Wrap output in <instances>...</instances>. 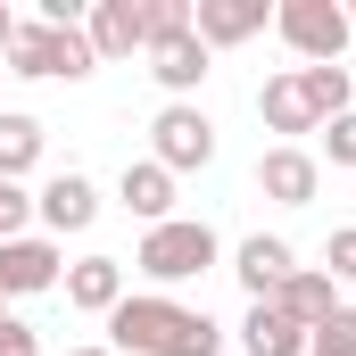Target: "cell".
I'll use <instances>...</instances> for the list:
<instances>
[{"label":"cell","instance_id":"5bb4252c","mask_svg":"<svg viewBox=\"0 0 356 356\" xmlns=\"http://www.w3.org/2000/svg\"><path fill=\"white\" fill-rule=\"evenodd\" d=\"M191 33L207 50H241L249 33H266V0H199L191 8Z\"/></svg>","mask_w":356,"mask_h":356},{"label":"cell","instance_id":"484cf974","mask_svg":"<svg viewBox=\"0 0 356 356\" xmlns=\"http://www.w3.org/2000/svg\"><path fill=\"white\" fill-rule=\"evenodd\" d=\"M8 42H17V17H8V0H0V58H8Z\"/></svg>","mask_w":356,"mask_h":356},{"label":"cell","instance_id":"4316f807","mask_svg":"<svg viewBox=\"0 0 356 356\" xmlns=\"http://www.w3.org/2000/svg\"><path fill=\"white\" fill-rule=\"evenodd\" d=\"M67 356H116V348H67Z\"/></svg>","mask_w":356,"mask_h":356},{"label":"cell","instance_id":"ffe728a7","mask_svg":"<svg viewBox=\"0 0 356 356\" xmlns=\"http://www.w3.org/2000/svg\"><path fill=\"white\" fill-rule=\"evenodd\" d=\"M307 356H356V307H340L323 332H307Z\"/></svg>","mask_w":356,"mask_h":356},{"label":"cell","instance_id":"f1b7e54d","mask_svg":"<svg viewBox=\"0 0 356 356\" xmlns=\"http://www.w3.org/2000/svg\"><path fill=\"white\" fill-rule=\"evenodd\" d=\"M348 25H356V8H348Z\"/></svg>","mask_w":356,"mask_h":356},{"label":"cell","instance_id":"4fadbf2b","mask_svg":"<svg viewBox=\"0 0 356 356\" xmlns=\"http://www.w3.org/2000/svg\"><path fill=\"white\" fill-rule=\"evenodd\" d=\"M141 58H149V75L175 91V99H191V91L207 83V58H216V50H207L199 33H166V42H149Z\"/></svg>","mask_w":356,"mask_h":356},{"label":"cell","instance_id":"e0dca14e","mask_svg":"<svg viewBox=\"0 0 356 356\" xmlns=\"http://www.w3.org/2000/svg\"><path fill=\"white\" fill-rule=\"evenodd\" d=\"M241 356H307V332H298L273 298H257V307L241 315Z\"/></svg>","mask_w":356,"mask_h":356},{"label":"cell","instance_id":"7a4b0ae2","mask_svg":"<svg viewBox=\"0 0 356 356\" xmlns=\"http://www.w3.org/2000/svg\"><path fill=\"white\" fill-rule=\"evenodd\" d=\"M91 67V42L83 25H42V17H25L17 25V42H8V75H25V83H83Z\"/></svg>","mask_w":356,"mask_h":356},{"label":"cell","instance_id":"ac0fdd59","mask_svg":"<svg viewBox=\"0 0 356 356\" xmlns=\"http://www.w3.org/2000/svg\"><path fill=\"white\" fill-rule=\"evenodd\" d=\"M298 91H307V108H315V133H323L332 116L356 108V67H298Z\"/></svg>","mask_w":356,"mask_h":356},{"label":"cell","instance_id":"3957f363","mask_svg":"<svg viewBox=\"0 0 356 356\" xmlns=\"http://www.w3.org/2000/svg\"><path fill=\"white\" fill-rule=\"evenodd\" d=\"M224 257V241L199 224V216H175V224H149L141 232V249H133V266L149 273L158 290H175V282H199V273Z\"/></svg>","mask_w":356,"mask_h":356},{"label":"cell","instance_id":"2e32d148","mask_svg":"<svg viewBox=\"0 0 356 356\" xmlns=\"http://www.w3.org/2000/svg\"><path fill=\"white\" fill-rule=\"evenodd\" d=\"M257 116H266V133H282V149H298V133H315V108H307V91H298V67H290V75H266Z\"/></svg>","mask_w":356,"mask_h":356},{"label":"cell","instance_id":"ba28073f","mask_svg":"<svg viewBox=\"0 0 356 356\" xmlns=\"http://www.w3.org/2000/svg\"><path fill=\"white\" fill-rule=\"evenodd\" d=\"M232 273H241V290H249V307H257V298H273V290L298 273V249H290L282 232H249V241L232 249Z\"/></svg>","mask_w":356,"mask_h":356},{"label":"cell","instance_id":"7c38bea8","mask_svg":"<svg viewBox=\"0 0 356 356\" xmlns=\"http://www.w3.org/2000/svg\"><path fill=\"white\" fill-rule=\"evenodd\" d=\"M273 307H282L298 332H323V323L340 315V282H332L323 266H298L290 282H282V290H273Z\"/></svg>","mask_w":356,"mask_h":356},{"label":"cell","instance_id":"44dd1931","mask_svg":"<svg viewBox=\"0 0 356 356\" xmlns=\"http://www.w3.org/2000/svg\"><path fill=\"white\" fill-rule=\"evenodd\" d=\"M141 33H149V42L191 33V0H141Z\"/></svg>","mask_w":356,"mask_h":356},{"label":"cell","instance_id":"d6986e66","mask_svg":"<svg viewBox=\"0 0 356 356\" xmlns=\"http://www.w3.org/2000/svg\"><path fill=\"white\" fill-rule=\"evenodd\" d=\"M33 166H42V124L17 116V108H0V182L33 175Z\"/></svg>","mask_w":356,"mask_h":356},{"label":"cell","instance_id":"6da1fadb","mask_svg":"<svg viewBox=\"0 0 356 356\" xmlns=\"http://www.w3.org/2000/svg\"><path fill=\"white\" fill-rule=\"evenodd\" d=\"M108 348L116 356H216L224 332L207 307H182L166 290H141V298L124 290V307L108 315Z\"/></svg>","mask_w":356,"mask_h":356},{"label":"cell","instance_id":"83f0119b","mask_svg":"<svg viewBox=\"0 0 356 356\" xmlns=\"http://www.w3.org/2000/svg\"><path fill=\"white\" fill-rule=\"evenodd\" d=\"M0 323H8V298H0Z\"/></svg>","mask_w":356,"mask_h":356},{"label":"cell","instance_id":"9c48e42d","mask_svg":"<svg viewBox=\"0 0 356 356\" xmlns=\"http://www.w3.org/2000/svg\"><path fill=\"white\" fill-rule=\"evenodd\" d=\"M83 42H91V58H99V67H108V58H133V50H149V33H141V0H91Z\"/></svg>","mask_w":356,"mask_h":356},{"label":"cell","instance_id":"9a60e30c","mask_svg":"<svg viewBox=\"0 0 356 356\" xmlns=\"http://www.w3.org/2000/svg\"><path fill=\"white\" fill-rule=\"evenodd\" d=\"M116 199H124V216H141V224H175V175H166L158 158H133V166L116 175Z\"/></svg>","mask_w":356,"mask_h":356},{"label":"cell","instance_id":"8992f818","mask_svg":"<svg viewBox=\"0 0 356 356\" xmlns=\"http://www.w3.org/2000/svg\"><path fill=\"white\" fill-rule=\"evenodd\" d=\"M58 282H67V257H58L50 232L0 241V298H42V290H58Z\"/></svg>","mask_w":356,"mask_h":356},{"label":"cell","instance_id":"52a82bcc","mask_svg":"<svg viewBox=\"0 0 356 356\" xmlns=\"http://www.w3.org/2000/svg\"><path fill=\"white\" fill-rule=\"evenodd\" d=\"M257 191H266L273 207H315V191H323V158H315V149H282V141H273L266 158H257Z\"/></svg>","mask_w":356,"mask_h":356},{"label":"cell","instance_id":"603a6c76","mask_svg":"<svg viewBox=\"0 0 356 356\" xmlns=\"http://www.w3.org/2000/svg\"><path fill=\"white\" fill-rule=\"evenodd\" d=\"M323 273H332V282H356V224H340V232L323 241Z\"/></svg>","mask_w":356,"mask_h":356},{"label":"cell","instance_id":"d4e9b609","mask_svg":"<svg viewBox=\"0 0 356 356\" xmlns=\"http://www.w3.org/2000/svg\"><path fill=\"white\" fill-rule=\"evenodd\" d=\"M0 356H42V340H33V323H17V315H8V323H0Z\"/></svg>","mask_w":356,"mask_h":356},{"label":"cell","instance_id":"30bf717a","mask_svg":"<svg viewBox=\"0 0 356 356\" xmlns=\"http://www.w3.org/2000/svg\"><path fill=\"white\" fill-rule=\"evenodd\" d=\"M33 216H42V232H50V241L91 232V216H99V191H91L83 175H50V182H42V199H33Z\"/></svg>","mask_w":356,"mask_h":356},{"label":"cell","instance_id":"cb8c5ba5","mask_svg":"<svg viewBox=\"0 0 356 356\" xmlns=\"http://www.w3.org/2000/svg\"><path fill=\"white\" fill-rule=\"evenodd\" d=\"M25 216H33V199H25L17 182H0V241H17V232H25Z\"/></svg>","mask_w":356,"mask_h":356},{"label":"cell","instance_id":"8fae6325","mask_svg":"<svg viewBox=\"0 0 356 356\" xmlns=\"http://www.w3.org/2000/svg\"><path fill=\"white\" fill-rule=\"evenodd\" d=\"M58 290H67L75 315H116L124 307V257H75Z\"/></svg>","mask_w":356,"mask_h":356},{"label":"cell","instance_id":"5b68a950","mask_svg":"<svg viewBox=\"0 0 356 356\" xmlns=\"http://www.w3.org/2000/svg\"><path fill=\"white\" fill-rule=\"evenodd\" d=\"M149 158H158L166 175H191V166L216 158V124H207L199 99H166V108L149 116Z\"/></svg>","mask_w":356,"mask_h":356},{"label":"cell","instance_id":"277c9868","mask_svg":"<svg viewBox=\"0 0 356 356\" xmlns=\"http://www.w3.org/2000/svg\"><path fill=\"white\" fill-rule=\"evenodd\" d=\"M273 33H282L307 67H340V50H348L356 25H348L340 0H282V8H273Z\"/></svg>","mask_w":356,"mask_h":356},{"label":"cell","instance_id":"7402d4cb","mask_svg":"<svg viewBox=\"0 0 356 356\" xmlns=\"http://www.w3.org/2000/svg\"><path fill=\"white\" fill-rule=\"evenodd\" d=\"M323 158H332V166H348V175H356V108H348V116H332V124H323Z\"/></svg>","mask_w":356,"mask_h":356}]
</instances>
